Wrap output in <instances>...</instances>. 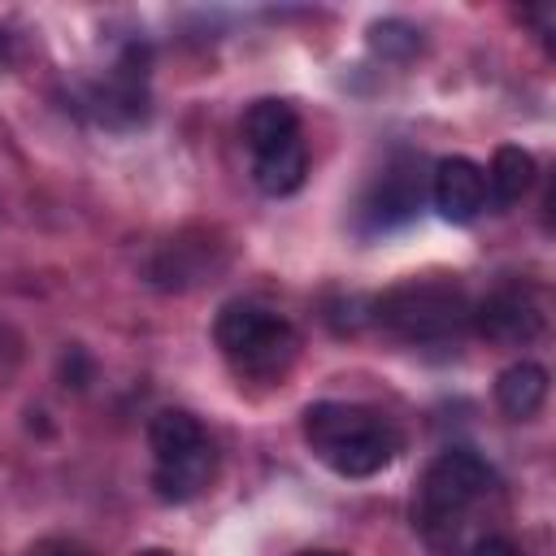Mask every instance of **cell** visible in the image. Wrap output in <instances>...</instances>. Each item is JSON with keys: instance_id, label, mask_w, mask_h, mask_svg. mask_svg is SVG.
Listing matches in <instances>:
<instances>
[{"instance_id": "1", "label": "cell", "mask_w": 556, "mask_h": 556, "mask_svg": "<svg viewBox=\"0 0 556 556\" xmlns=\"http://www.w3.org/2000/svg\"><path fill=\"white\" fill-rule=\"evenodd\" d=\"M491 491H495V469L478 452H469V447L439 452L426 465L421 486H417V504H413L417 530L426 534L430 547L460 552L465 526H469V517L478 513V504Z\"/></svg>"}, {"instance_id": "2", "label": "cell", "mask_w": 556, "mask_h": 556, "mask_svg": "<svg viewBox=\"0 0 556 556\" xmlns=\"http://www.w3.org/2000/svg\"><path fill=\"white\" fill-rule=\"evenodd\" d=\"M304 439L313 456L339 478H374L400 456V430L365 404H313L304 413Z\"/></svg>"}, {"instance_id": "3", "label": "cell", "mask_w": 556, "mask_h": 556, "mask_svg": "<svg viewBox=\"0 0 556 556\" xmlns=\"http://www.w3.org/2000/svg\"><path fill=\"white\" fill-rule=\"evenodd\" d=\"M213 339L222 348V356L235 365V374L256 378V382H278L300 352V334L295 326L261 304H226L213 321Z\"/></svg>"}, {"instance_id": "4", "label": "cell", "mask_w": 556, "mask_h": 556, "mask_svg": "<svg viewBox=\"0 0 556 556\" xmlns=\"http://www.w3.org/2000/svg\"><path fill=\"white\" fill-rule=\"evenodd\" d=\"M148 443H152V486L169 504L195 500L213 473H217V452L204 434V426L187 408H161L148 421Z\"/></svg>"}, {"instance_id": "5", "label": "cell", "mask_w": 556, "mask_h": 556, "mask_svg": "<svg viewBox=\"0 0 556 556\" xmlns=\"http://www.w3.org/2000/svg\"><path fill=\"white\" fill-rule=\"evenodd\" d=\"M473 308L447 278H408L378 300V321L404 343H447L469 326Z\"/></svg>"}, {"instance_id": "6", "label": "cell", "mask_w": 556, "mask_h": 556, "mask_svg": "<svg viewBox=\"0 0 556 556\" xmlns=\"http://www.w3.org/2000/svg\"><path fill=\"white\" fill-rule=\"evenodd\" d=\"M426 182H421V161L417 156H395L391 165H382V174L369 182V191L361 195V226L365 230H391L404 226L417 208H421Z\"/></svg>"}, {"instance_id": "7", "label": "cell", "mask_w": 556, "mask_h": 556, "mask_svg": "<svg viewBox=\"0 0 556 556\" xmlns=\"http://www.w3.org/2000/svg\"><path fill=\"white\" fill-rule=\"evenodd\" d=\"M469 321L478 326V334L486 343H495V348H521V343L539 339V330H543V304H539V295L530 287H517L513 282V287L491 291L473 308Z\"/></svg>"}, {"instance_id": "8", "label": "cell", "mask_w": 556, "mask_h": 556, "mask_svg": "<svg viewBox=\"0 0 556 556\" xmlns=\"http://www.w3.org/2000/svg\"><path fill=\"white\" fill-rule=\"evenodd\" d=\"M430 200L443 222H473L486 208V174L469 156H443L430 174Z\"/></svg>"}, {"instance_id": "9", "label": "cell", "mask_w": 556, "mask_h": 556, "mask_svg": "<svg viewBox=\"0 0 556 556\" xmlns=\"http://www.w3.org/2000/svg\"><path fill=\"white\" fill-rule=\"evenodd\" d=\"M304 174H308V148H304L300 135L252 152V178L265 195H291L304 182Z\"/></svg>"}, {"instance_id": "10", "label": "cell", "mask_w": 556, "mask_h": 556, "mask_svg": "<svg viewBox=\"0 0 556 556\" xmlns=\"http://www.w3.org/2000/svg\"><path fill=\"white\" fill-rule=\"evenodd\" d=\"M495 400H500V408L508 413V417H534L539 408H543V400H547V369L543 365H534V361H517V365H508L504 374H500V382H495Z\"/></svg>"}, {"instance_id": "11", "label": "cell", "mask_w": 556, "mask_h": 556, "mask_svg": "<svg viewBox=\"0 0 556 556\" xmlns=\"http://www.w3.org/2000/svg\"><path fill=\"white\" fill-rule=\"evenodd\" d=\"M530 182H534V156H530L526 148H513V143L495 148L491 174H486V195H491V204H495V208H513V204L530 191Z\"/></svg>"}, {"instance_id": "12", "label": "cell", "mask_w": 556, "mask_h": 556, "mask_svg": "<svg viewBox=\"0 0 556 556\" xmlns=\"http://www.w3.org/2000/svg\"><path fill=\"white\" fill-rule=\"evenodd\" d=\"M295 135H300V113H295L287 100L265 96V100H256V104L248 109V117H243V139H248L252 152L274 148V143H282V139H295Z\"/></svg>"}, {"instance_id": "13", "label": "cell", "mask_w": 556, "mask_h": 556, "mask_svg": "<svg viewBox=\"0 0 556 556\" xmlns=\"http://www.w3.org/2000/svg\"><path fill=\"white\" fill-rule=\"evenodd\" d=\"M374 43H378V48H391V52H413V48H417V30L387 22V26L374 30Z\"/></svg>"}, {"instance_id": "14", "label": "cell", "mask_w": 556, "mask_h": 556, "mask_svg": "<svg viewBox=\"0 0 556 556\" xmlns=\"http://www.w3.org/2000/svg\"><path fill=\"white\" fill-rule=\"evenodd\" d=\"M465 556H521L508 539H500V534H482V539H473L469 543V552Z\"/></svg>"}, {"instance_id": "15", "label": "cell", "mask_w": 556, "mask_h": 556, "mask_svg": "<svg viewBox=\"0 0 556 556\" xmlns=\"http://www.w3.org/2000/svg\"><path fill=\"white\" fill-rule=\"evenodd\" d=\"M30 556H87V552L78 543H70V539H43V543L30 547Z\"/></svg>"}, {"instance_id": "16", "label": "cell", "mask_w": 556, "mask_h": 556, "mask_svg": "<svg viewBox=\"0 0 556 556\" xmlns=\"http://www.w3.org/2000/svg\"><path fill=\"white\" fill-rule=\"evenodd\" d=\"M139 556H174V552H165V547H148V552H139Z\"/></svg>"}, {"instance_id": "17", "label": "cell", "mask_w": 556, "mask_h": 556, "mask_svg": "<svg viewBox=\"0 0 556 556\" xmlns=\"http://www.w3.org/2000/svg\"><path fill=\"white\" fill-rule=\"evenodd\" d=\"M304 556H343V552H304Z\"/></svg>"}]
</instances>
